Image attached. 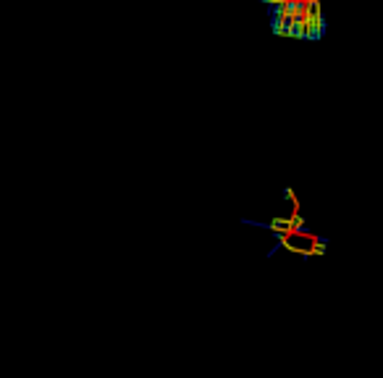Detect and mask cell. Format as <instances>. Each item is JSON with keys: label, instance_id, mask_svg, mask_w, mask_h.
<instances>
[{"label": "cell", "instance_id": "obj_1", "mask_svg": "<svg viewBox=\"0 0 383 378\" xmlns=\"http://www.w3.org/2000/svg\"><path fill=\"white\" fill-rule=\"evenodd\" d=\"M323 236L307 231V228H297V231H289L281 236V247H286L289 252H297L302 258H310V255H315V244Z\"/></svg>", "mask_w": 383, "mask_h": 378}, {"label": "cell", "instance_id": "obj_2", "mask_svg": "<svg viewBox=\"0 0 383 378\" xmlns=\"http://www.w3.org/2000/svg\"><path fill=\"white\" fill-rule=\"evenodd\" d=\"M284 200H289V202H297V197H294V192H292V189H284Z\"/></svg>", "mask_w": 383, "mask_h": 378}]
</instances>
